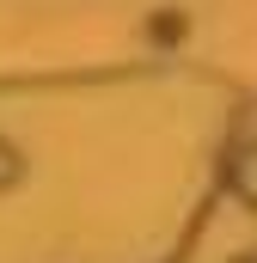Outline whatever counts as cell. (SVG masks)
<instances>
[{"label": "cell", "instance_id": "cell-1", "mask_svg": "<svg viewBox=\"0 0 257 263\" xmlns=\"http://www.w3.org/2000/svg\"><path fill=\"white\" fill-rule=\"evenodd\" d=\"M233 190H239L245 202H257V147L239 153V165H233Z\"/></svg>", "mask_w": 257, "mask_h": 263}, {"label": "cell", "instance_id": "cell-2", "mask_svg": "<svg viewBox=\"0 0 257 263\" xmlns=\"http://www.w3.org/2000/svg\"><path fill=\"white\" fill-rule=\"evenodd\" d=\"M0 178H12V153L6 147H0Z\"/></svg>", "mask_w": 257, "mask_h": 263}]
</instances>
